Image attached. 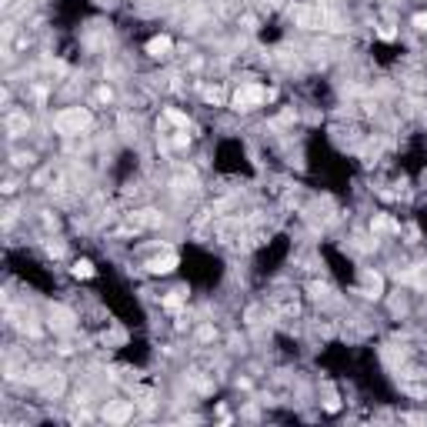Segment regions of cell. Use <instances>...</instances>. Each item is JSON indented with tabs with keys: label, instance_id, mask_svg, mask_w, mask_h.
Returning a JSON list of instances; mask_svg holds the SVG:
<instances>
[{
	"label": "cell",
	"instance_id": "7a4b0ae2",
	"mask_svg": "<svg viewBox=\"0 0 427 427\" xmlns=\"http://www.w3.org/2000/svg\"><path fill=\"white\" fill-rule=\"evenodd\" d=\"M267 97H270V94H267L264 87H240V90L234 94V107H237V110H250V107L264 104Z\"/></svg>",
	"mask_w": 427,
	"mask_h": 427
},
{
	"label": "cell",
	"instance_id": "9c48e42d",
	"mask_svg": "<svg viewBox=\"0 0 427 427\" xmlns=\"http://www.w3.org/2000/svg\"><path fill=\"white\" fill-rule=\"evenodd\" d=\"M50 317H57V327H67V324H70V314L64 311V307H54V311H50Z\"/></svg>",
	"mask_w": 427,
	"mask_h": 427
},
{
	"label": "cell",
	"instance_id": "30bf717a",
	"mask_svg": "<svg viewBox=\"0 0 427 427\" xmlns=\"http://www.w3.org/2000/svg\"><path fill=\"white\" fill-rule=\"evenodd\" d=\"M7 127H10L13 134H17V130H27V117H20V113H17V117H10V120H7Z\"/></svg>",
	"mask_w": 427,
	"mask_h": 427
},
{
	"label": "cell",
	"instance_id": "6da1fadb",
	"mask_svg": "<svg viewBox=\"0 0 427 427\" xmlns=\"http://www.w3.org/2000/svg\"><path fill=\"white\" fill-rule=\"evenodd\" d=\"M87 124H90V113H87V110H80V107L57 113V120H54V127L60 130V134H80V130H84Z\"/></svg>",
	"mask_w": 427,
	"mask_h": 427
},
{
	"label": "cell",
	"instance_id": "277c9868",
	"mask_svg": "<svg viewBox=\"0 0 427 427\" xmlns=\"http://www.w3.org/2000/svg\"><path fill=\"white\" fill-rule=\"evenodd\" d=\"M384 291V281H381V274H374V270H367L364 274V297H381Z\"/></svg>",
	"mask_w": 427,
	"mask_h": 427
},
{
	"label": "cell",
	"instance_id": "ba28073f",
	"mask_svg": "<svg viewBox=\"0 0 427 427\" xmlns=\"http://www.w3.org/2000/svg\"><path fill=\"white\" fill-rule=\"evenodd\" d=\"M90 274H94V267H90L87 260H77V264H74V277H90Z\"/></svg>",
	"mask_w": 427,
	"mask_h": 427
},
{
	"label": "cell",
	"instance_id": "5b68a950",
	"mask_svg": "<svg viewBox=\"0 0 427 427\" xmlns=\"http://www.w3.org/2000/svg\"><path fill=\"white\" fill-rule=\"evenodd\" d=\"M104 417H107V421H113V424H124L127 417H130V404H107Z\"/></svg>",
	"mask_w": 427,
	"mask_h": 427
},
{
	"label": "cell",
	"instance_id": "3957f363",
	"mask_svg": "<svg viewBox=\"0 0 427 427\" xmlns=\"http://www.w3.org/2000/svg\"><path fill=\"white\" fill-rule=\"evenodd\" d=\"M174 267H177V257H174V254H164V257H154L150 264H147V270H150V274H170Z\"/></svg>",
	"mask_w": 427,
	"mask_h": 427
},
{
	"label": "cell",
	"instance_id": "52a82bcc",
	"mask_svg": "<svg viewBox=\"0 0 427 427\" xmlns=\"http://www.w3.org/2000/svg\"><path fill=\"white\" fill-rule=\"evenodd\" d=\"M147 54H150V57H167L170 54V40H167V37L150 40V44H147Z\"/></svg>",
	"mask_w": 427,
	"mask_h": 427
},
{
	"label": "cell",
	"instance_id": "8fae6325",
	"mask_svg": "<svg viewBox=\"0 0 427 427\" xmlns=\"http://www.w3.org/2000/svg\"><path fill=\"white\" fill-rule=\"evenodd\" d=\"M414 23L421 27V30H427V13H417V17H414Z\"/></svg>",
	"mask_w": 427,
	"mask_h": 427
},
{
	"label": "cell",
	"instance_id": "8992f818",
	"mask_svg": "<svg viewBox=\"0 0 427 427\" xmlns=\"http://www.w3.org/2000/svg\"><path fill=\"white\" fill-rule=\"evenodd\" d=\"M130 224L134 227H154V224H160V217H157V211H140V214H130Z\"/></svg>",
	"mask_w": 427,
	"mask_h": 427
}]
</instances>
